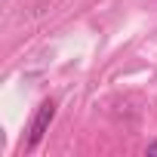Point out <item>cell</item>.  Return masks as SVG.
Wrapping results in <instances>:
<instances>
[{"label":"cell","mask_w":157,"mask_h":157,"mask_svg":"<svg viewBox=\"0 0 157 157\" xmlns=\"http://www.w3.org/2000/svg\"><path fill=\"white\" fill-rule=\"evenodd\" d=\"M52 120H56V102H52V99H46V102H40V108H37V114H34L31 126H28L25 151H34V148L43 142V136L49 132V123H52Z\"/></svg>","instance_id":"cell-1"},{"label":"cell","mask_w":157,"mask_h":157,"mask_svg":"<svg viewBox=\"0 0 157 157\" xmlns=\"http://www.w3.org/2000/svg\"><path fill=\"white\" fill-rule=\"evenodd\" d=\"M148 154H157V142H148V148H145Z\"/></svg>","instance_id":"cell-2"}]
</instances>
